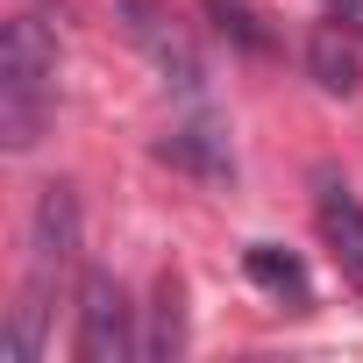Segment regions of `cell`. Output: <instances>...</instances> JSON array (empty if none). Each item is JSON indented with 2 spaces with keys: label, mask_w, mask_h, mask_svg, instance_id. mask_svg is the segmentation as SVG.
<instances>
[{
  "label": "cell",
  "mask_w": 363,
  "mask_h": 363,
  "mask_svg": "<svg viewBox=\"0 0 363 363\" xmlns=\"http://www.w3.org/2000/svg\"><path fill=\"white\" fill-rule=\"evenodd\" d=\"M135 356V335H128V299L114 278H86L79 292V363H121Z\"/></svg>",
  "instance_id": "obj_2"
},
{
  "label": "cell",
  "mask_w": 363,
  "mask_h": 363,
  "mask_svg": "<svg viewBox=\"0 0 363 363\" xmlns=\"http://www.w3.org/2000/svg\"><path fill=\"white\" fill-rule=\"evenodd\" d=\"M207 143H214V128H178V135L164 143V157H178V164H193V171H214V178H221V171H228V157H221V150H207Z\"/></svg>",
  "instance_id": "obj_10"
},
{
  "label": "cell",
  "mask_w": 363,
  "mask_h": 363,
  "mask_svg": "<svg viewBox=\"0 0 363 363\" xmlns=\"http://www.w3.org/2000/svg\"><path fill=\"white\" fill-rule=\"evenodd\" d=\"M50 100H57V43L36 15H15L0 29V135H8V150H29L43 135Z\"/></svg>",
  "instance_id": "obj_1"
},
{
  "label": "cell",
  "mask_w": 363,
  "mask_h": 363,
  "mask_svg": "<svg viewBox=\"0 0 363 363\" xmlns=\"http://www.w3.org/2000/svg\"><path fill=\"white\" fill-rule=\"evenodd\" d=\"M320 235H328L342 278L363 292V207H356L349 193H320Z\"/></svg>",
  "instance_id": "obj_5"
},
{
  "label": "cell",
  "mask_w": 363,
  "mask_h": 363,
  "mask_svg": "<svg viewBox=\"0 0 363 363\" xmlns=\"http://www.w3.org/2000/svg\"><path fill=\"white\" fill-rule=\"evenodd\" d=\"M306 65H313V79H320L328 93H356V50H349V29H342V22L313 29V43H306Z\"/></svg>",
  "instance_id": "obj_6"
},
{
  "label": "cell",
  "mask_w": 363,
  "mask_h": 363,
  "mask_svg": "<svg viewBox=\"0 0 363 363\" xmlns=\"http://www.w3.org/2000/svg\"><path fill=\"white\" fill-rule=\"evenodd\" d=\"M121 15H128V36L150 50V65H157L178 93H200V57H193L186 29H171V15L157 8V0H121Z\"/></svg>",
  "instance_id": "obj_4"
},
{
  "label": "cell",
  "mask_w": 363,
  "mask_h": 363,
  "mask_svg": "<svg viewBox=\"0 0 363 363\" xmlns=\"http://www.w3.org/2000/svg\"><path fill=\"white\" fill-rule=\"evenodd\" d=\"M207 15H214V29L235 36L242 50H271V29H264V15L250 8V0H207Z\"/></svg>",
  "instance_id": "obj_9"
},
{
  "label": "cell",
  "mask_w": 363,
  "mask_h": 363,
  "mask_svg": "<svg viewBox=\"0 0 363 363\" xmlns=\"http://www.w3.org/2000/svg\"><path fill=\"white\" fill-rule=\"evenodd\" d=\"M178 349H186V285L164 278L157 285V320L143 335V356H178Z\"/></svg>",
  "instance_id": "obj_7"
},
{
  "label": "cell",
  "mask_w": 363,
  "mask_h": 363,
  "mask_svg": "<svg viewBox=\"0 0 363 363\" xmlns=\"http://www.w3.org/2000/svg\"><path fill=\"white\" fill-rule=\"evenodd\" d=\"M250 278H257L264 292H292V299H306V271H299V257H285L278 242H257V250H250Z\"/></svg>",
  "instance_id": "obj_8"
},
{
  "label": "cell",
  "mask_w": 363,
  "mask_h": 363,
  "mask_svg": "<svg viewBox=\"0 0 363 363\" xmlns=\"http://www.w3.org/2000/svg\"><path fill=\"white\" fill-rule=\"evenodd\" d=\"M29 250H36V278H29V292L43 299V292H50V278H57V271H72V257H79V200H72V186H43Z\"/></svg>",
  "instance_id": "obj_3"
},
{
  "label": "cell",
  "mask_w": 363,
  "mask_h": 363,
  "mask_svg": "<svg viewBox=\"0 0 363 363\" xmlns=\"http://www.w3.org/2000/svg\"><path fill=\"white\" fill-rule=\"evenodd\" d=\"M328 22H342L349 36H363V0H328Z\"/></svg>",
  "instance_id": "obj_11"
}]
</instances>
